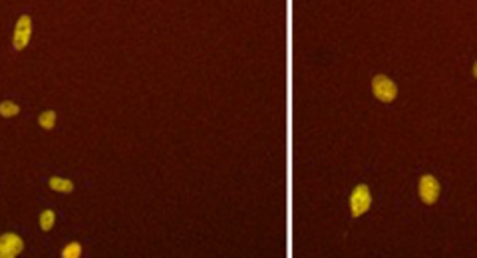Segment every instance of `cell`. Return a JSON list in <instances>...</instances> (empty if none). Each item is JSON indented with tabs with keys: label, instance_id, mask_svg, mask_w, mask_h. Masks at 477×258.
I'll return each mask as SVG.
<instances>
[{
	"label": "cell",
	"instance_id": "cell-10",
	"mask_svg": "<svg viewBox=\"0 0 477 258\" xmlns=\"http://www.w3.org/2000/svg\"><path fill=\"white\" fill-rule=\"evenodd\" d=\"M38 123H40V127H44V129H52V127L56 125V111H52V110L42 111L40 117H38Z\"/></svg>",
	"mask_w": 477,
	"mask_h": 258
},
{
	"label": "cell",
	"instance_id": "cell-1",
	"mask_svg": "<svg viewBox=\"0 0 477 258\" xmlns=\"http://www.w3.org/2000/svg\"><path fill=\"white\" fill-rule=\"evenodd\" d=\"M370 204H372V195L368 185H358L350 195V213H352L354 219H358L370 209Z\"/></svg>",
	"mask_w": 477,
	"mask_h": 258
},
{
	"label": "cell",
	"instance_id": "cell-2",
	"mask_svg": "<svg viewBox=\"0 0 477 258\" xmlns=\"http://www.w3.org/2000/svg\"><path fill=\"white\" fill-rule=\"evenodd\" d=\"M372 92H374V95L378 97L380 101H386V103H390V101H394L396 99V95H398V88H396V84L390 80L388 75H376L374 80H372Z\"/></svg>",
	"mask_w": 477,
	"mask_h": 258
},
{
	"label": "cell",
	"instance_id": "cell-7",
	"mask_svg": "<svg viewBox=\"0 0 477 258\" xmlns=\"http://www.w3.org/2000/svg\"><path fill=\"white\" fill-rule=\"evenodd\" d=\"M18 113H20V106H18V103H14L10 99L0 103V115H2V117H14Z\"/></svg>",
	"mask_w": 477,
	"mask_h": 258
},
{
	"label": "cell",
	"instance_id": "cell-6",
	"mask_svg": "<svg viewBox=\"0 0 477 258\" xmlns=\"http://www.w3.org/2000/svg\"><path fill=\"white\" fill-rule=\"evenodd\" d=\"M50 189L56 191V193H72L74 191V183L70 179H64V177H50Z\"/></svg>",
	"mask_w": 477,
	"mask_h": 258
},
{
	"label": "cell",
	"instance_id": "cell-8",
	"mask_svg": "<svg viewBox=\"0 0 477 258\" xmlns=\"http://www.w3.org/2000/svg\"><path fill=\"white\" fill-rule=\"evenodd\" d=\"M54 224H56V213L54 211L46 209V211L40 213V228L42 230H50Z\"/></svg>",
	"mask_w": 477,
	"mask_h": 258
},
{
	"label": "cell",
	"instance_id": "cell-5",
	"mask_svg": "<svg viewBox=\"0 0 477 258\" xmlns=\"http://www.w3.org/2000/svg\"><path fill=\"white\" fill-rule=\"evenodd\" d=\"M418 189H420V197H421V201L425 204H434L438 201V197H439V183H438V179L432 177V175H423L420 179V187Z\"/></svg>",
	"mask_w": 477,
	"mask_h": 258
},
{
	"label": "cell",
	"instance_id": "cell-11",
	"mask_svg": "<svg viewBox=\"0 0 477 258\" xmlns=\"http://www.w3.org/2000/svg\"><path fill=\"white\" fill-rule=\"evenodd\" d=\"M473 75L477 77V62H475V66H473Z\"/></svg>",
	"mask_w": 477,
	"mask_h": 258
},
{
	"label": "cell",
	"instance_id": "cell-9",
	"mask_svg": "<svg viewBox=\"0 0 477 258\" xmlns=\"http://www.w3.org/2000/svg\"><path fill=\"white\" fill-rule=\"evenodd\" d=\"M60 256L62 258H80L82 256V244L80 242H70V244H66L62 248V252H60Z\"/></svg>",
	"mask_w": 477,
	"mask_h": 258
},
{
	"label": "cell",
	"instance_id": "cell-3",
	"mask_svg": "<svg viewBox=\"0 0 477 258\" xmlns=\"http://www.w3.org/2000/svg\"><path fill=\"white\" fill-rule=\"evenodd\" d=\"M30 36H32V20L30 16H20L16 26H14V34H12V46L14 50H24L30 44Z\"/></svg>",
	"mask_w": 477,
	"mask_h": 258
},
{
	"label": "cell",
	"instance_id": "cell-4",
	"mask_svg": "<svg viewBox=\"0 0 477 258\" xmlns=\"http://www.w3.org/2000/svg\"><path fill=\"white\" fill-rule=\"evenodd\" d=\"M24 250V240L14 235V232H6L0 237V258H14Z\"/></svg>",
	"mask_w": 477,
	"mask_h": 258
}]
</instances>
